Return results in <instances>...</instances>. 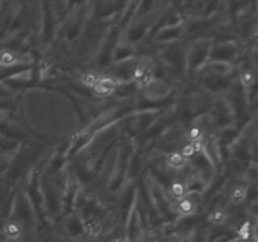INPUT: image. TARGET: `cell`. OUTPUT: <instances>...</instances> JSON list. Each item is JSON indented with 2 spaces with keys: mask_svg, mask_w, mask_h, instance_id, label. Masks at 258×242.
I'll return each mask as SVG.
<instances>
[{
  "mask_svg": "<svg viewBox=\"0 0 258 242\" xmlns=\"http://www.w3.org/2000/svg\"><path fill=\"white\" fill-rule=\"evenodd\" d=\"M201 134H202L201 129L193 128V129H190V131H189V138L194 141H198V139L201 138Z\"/></svg>",
  "mask_w": 258,
  "mask_h": 242,
  "instance_id": "5bb4252c",
  "label": "cell"
},
{
  "mask_svg": "<svg viewBox=\"0 0 258 242\" xmlns=\"http://www.w3.org/2000/svg\"><path fill=\"white\" fill-rule=\"evenodd\" d=\"M226 218V213L223 211H216L211 214L209 219H211L213 223H218V222H222L223 219Z\"/></svg>",
  "mask_w": 258,
  "mask_h": 242,
  "instance_id": "8fae6325",
  "label": "cell"
},
{
  "mask_svg": "<svg viewBox=\"0 0 258 242\" xmlns=\"http://www.w3.org/2000/svg\"><path fill=\"white\" fill-rule=\"evenodd\" d=\"M179 242H188V238H183V239H180Z\"/></svg>",
  "mask_w": 258,
  "mask_h": 242,
  "instance_id": "e0dca14e",
  "label": "cell"
},
{
  "mask_svg": "<svg viewBox=\"0 0 258 242\" xmlns=\"http://www.w3.org/2000/svg\"><path fill=\"white\" fill-rule=\"evenodd\" d=\"M168 163L169 165L174 166V168H180L185 163V158L181 155V153L179 151H173V153L169 154L168 156Z\"/></svg>",
  "mask_w": 258,
  "mask_h": 242,
  "instance_id": "6da1fadb",
  "label": "cell"
},
{
  "mask_svg": "<svg viewBox=\"0 0 258 242\" xmlns=\"http://www.w3.org/2000/svg\"><path fill=\"white\" fill-rule=\"evenodd\" d=\"M179 209L183 213H190L193 211V203H191L189 199H183V201L179 203Z\"/></svg>",
  "mask_w": 258,
  "mask_h": 242,
  "instance_id": "ba28073f",
  "label": "cell"
},
{
  "mask_svg": "<svg viewBox=\"0 0 258 242\" xmlns=\"http://www.w3.org/2000/svg\"><path fill=\"white\" fill-rule=\"evenodd\" d=\"M144 71H145V68H143V67L135 68V70H134V78L138 81H140L141 77H143V75H144Z\"/></svg>",
  "mask_w": 258,
  "mask_h": 242,
  "instance_id": "9a60e30c",
  "label": "cell"
},
{
  "mask_svg": "<svg viewBox=\"0 0 258 242\" xmlns=\"http://www.w3.org/2000/svg\"><path fill=\"white\" fill-rule=\"evenodd\" d=\"M113 242H125V241H123L122 238H117V239H115V241H113Z\"/></svg>",
  "mask_w": 258,
  "mask_h": 242,
  "instance_id": "2e32d148",
  "label": "cell"
},
{
  "mask_svg": "<svg viewBox=\"0 0 258 242\" xmlns=\"http://www.w3.org/2000/svg\"><path fill=\"white\" fill-rule=\"evenodd\" d=\"M246 196H247L246 191H244L243 188H239L238 187V188L233 189V192H232V194H231V198H232V201L238 203V202L243 201V199L246 198Z\"/></svg>",
  "mask_w": 258,
  "mask_h": 242,
  "instance_id": "8992f818",
  "label": "cell"
},
{
  "mask_svg": "<svg viewBox=\"0 0 258 242\" xmlns=\"http://www.w3.org/2000/svg\"><path fill=\"white\" fill-rule=\"evenodd\" d=\"M196 153H197V150H196V148H194L193 143L185 145L183 148V150H181V155H183L184 158H191V156H193Z\"/></svg>",
  "mask_w": 258,
  "mask_h": 242,
  "instance_id": "9c48e42d",
  "label": "cell"
},
{
  "mask_svg": "<svg viewBox=\"0 0 258 242\" xmlns=\"http://www.w3.org/2000/svg\"><path fill=\"white\" fill-rule=\"evenodd\" d=\"M171 193L175 197H181L184 194V187L181 183H174L171 186Z\"/></svg>",
  "mask_w": 258,
  "mask_h": 242,
  "instance_id": "7c38bea8",
  "label": "cell"
},
{
  "mask_svg": "<svg viewBox=\"0 0 258 242\" xmlns=\"http://www.w3.org/2000/svg\"><path fill=\"white\" fill-rule=\"evenodd\" d=\"M239 236L242 237L243 239H248L249 236H251V226H249V223L247 222V223H244L243 226L239 228Z\"/></svg>",
  "mask_w": 258,
  "mask_h": 242,
  "instance_id": "30bf717a",
  "label": "cell"
},
{
  "mask_svg": "<svg viewBox=\"0 0 258 242\" xmlns=\"http://www.w3.org/2000/svg\"><path fill=\"white\" fill-rule=\"evenodd\" d=\"M5 233H7V236L10 237V238H17L20 233L19 226H18L17 223H13V222L12 223L7 224V227H5Z\"/></svg>",
  "mask_w": 258,
  "mask_h": 242,
  "instance_id": "277c9868",
  "label": "cell"
},
{
  "mask_svg": "<svg viewBox=\"0 0 258 242\" xmlns=\"http://www.w3.org/2000/svg\"><path fill=\"white\" fill-rule=\"evenodd\" d=\"M17 62V55L13 52H9V50H2L0 52V65L5 66H12Z\"/></svg>",
  "mask_w": 258,
  "mask_h": 242,
  "instance_id": "7a4b0ae2",
  "label": "cell"
},
{
  "mask_svg": "<svg viewBox=\"0 0 258 242\" xmlns=\"http://www.w3.org/2000/svg\"><path fill=\"white\" fill-rule=\"evenodd\" d=\"M82 82L85 83V85L93 87V86L98 82L97 75H96V73H86L82 77Z\"/></svg>",
  "mask_w": 258,
  "mask_h": 242,
  "instance_id": "52a82bcc",
  "label": "cell"
},
{
  "mask_svg": "<svg viewBox=\"0 0 258 242\" xmlns=\"http://www.w3.org/2000/svg\"><path fill=\"white\" fill-rule=\"evenodd\" d=\"M113 90H115V88L108 87V86L103 85V83H101V82H97L95 86H93V91H95L96 95H98V96H107V95H110Z\"/></svg>",
  "mask_w": 258,
  "mask_h": 242,
  "instance_id": "3957f363",
  "label": "cell"
},
{
  "mask_svg": "<svg viewBox=\"0 0 258 242\" xmlns=\"http://www.w3.org/2000/svg\"><path fill=\"white\" fill-rule=\"evenodd\" d=\"M241 81L243 82V85L249 86L253 81V76H252L251 72H243L241 76Z\"/></svg>",
  "mask_w": 258,
  "mask_h": 242,
  "instance_id": "4fadbf2b",
  "label": "cell"
},
{
  "mask_svg": "<svg viewBox=\"0 0 258 242\" xmlns=\"http://www.w3.org/2000/svg\"><path fill=\"white\" fill-rule=\"evenodd\" d=\"M153 76H154L153 68H145V71H144L143 77H141V80L139 81V82H140L141 86L150 85L151 81H153Z\"/></svg>",
  "mask_w": 258,
  "mask_h": 242,
  "instance_id": "5b68a950",
  "label": "cell"
}]
</instances>
